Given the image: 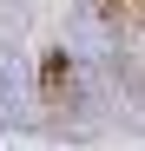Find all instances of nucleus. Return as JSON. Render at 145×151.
Wrapping results in <instances>:
<instances>
[{
	"mask_svg": "<svg viewBox=\"0 0 145 151\" xmlns=\"http://www.w3.org/2000/svg\"><path fill=\"white\" fill-rule=\"evenodd\" d=\"M40 99L53 112L79 105V66L66 59V46H46V53H40Z\"/></svg>",
	"mask_w": 145,
	"mask_h": 151,
	"instance_id": "1",
	"label": "nucleus"
},
{
	"mask_svg": "<svg viewBox=\"0 0 145 151\" xmlns=\"http://www.w3.org/2000/svg\"><path fill=\"white\" fill-rule=\"evenodd\" d=\"M106 13H125V20H138V0H106Z\"/></svg>",
	"mask_w": 145,
	"mask_h": 151,
	"instance_id": "2",
	"label": "nucleus"
}]
</instances>
